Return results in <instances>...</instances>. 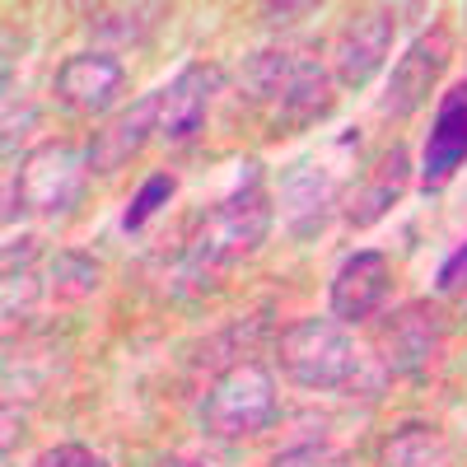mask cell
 <instances>
[{
    "label": "cell",
    "instance_id": "obj_6",
    "mask_svg": "<svg viewBox=\"0 0 467 467\" xmlns=\"http://www.w3.org/2000/svg\"><path fill=\"white\" fill-rule=\"evenodd\" d=\"M388 47H393V10H356L332 37V66L337 80L346 89H360L374 80V70L383 66Z\"/></svg>",
    "mask_w": 467,
    "mask_h": 467
},
{
    "label": "cell",
    "instance_id": "obj_19",
    "mask_svg": "<svg viewBox=\"0 0 467 467\" xmlns=\"http://www.w3.org/2000/svg\"><path fill=\"white\" fill-rule=\"evenodd\" d=\"M173 187H178V182H173L169 173H154V178H145V187L131 197V206H127V220H122V224H127V229H140V224H145L154 211H160V206H169Z\"/></svg>",
    "mask_w": 467,
    "mask_h": 467
},
{
    "label": "cell",
    "instance_id": "obj_2",
    "mask_svg": "<svg viewBox=\"0 0 467 467\" xmlns=\"http://www.w3.org/2000/svg\"><path fill=\"white\" fill-rule=\"evenodd\" d=\"M276 420V379L262 360H234L215 374L202 402V425L215 440H248Z\"/></svg>",
    "mask_w": 467,
    "mask_h": 467
},
{
    "label": "cell",
    "instance_id": "obj_8",
    "mask_svg": "<svg viewBox=\"0 0 467 467\" xmlns=\"http://www.w3.org/2000/svg\"><path fill=\"white\" fill-rule=\"evenodd\" d=\"M388 295H393V262H388L383 253H374V248H365V253H350L337 266L327 304H332V318L350 327V323L374 318Z\"/></svg>",
    "mask_w": 467,
    "mask_h": 467
},
{
    "label": "cell",
    "instance_id": "obj_20",
    "mask_svg": "<svg viewBox=\"0 0 467 467\" xmlns=\"http://www.w3.org/2000/svg\"><path fill=\"white\" fill-rule=\"evenodd\" d=\"M271 467H350V462L332 444H295V449H281L271 458Z\"/></svg>",
    "mask_w": 467,
    "mask_h": 467
},
{
    "label": "cell",
    "instance_id": "obj_23",
    "mask_svg": "<svg viewBox=\"0 0 467 467\" xmlns=\"http://www.w3.org/2000/svg\"><path fill=\"white\" fill-rule=\"evenodd\" d=\"M154 467H206V462H192V458H164V462H154Z\"/></svg>",
    "mask_w": 467,
    "mask_h": 467
},
{
    "label": "cell",
    "instance_id": "obj_17",
    "mask_svg": "<svg viewBox=\"0 0 467 467\" xmlns=\"http://www.w3.org/2000/svg\"><path fill=\"white\" fill-rule=\"evenodd\" d=\"M154 15H160V5H112V10H94L89 28L112 37V43H131L154 24Z\"/></svg>",
    "mask_w": 467,
    "mask_h": 467
},
{
    "label": "cell",
    "instance_id": "obj_13",
    "mask_svg": "<svg viewBox=\"0 0 467 467\" xmlns=\"http://www.w3.org/2000/svg\"><path fill=\"white\" fill-rule=\"evenodd\" d=\"M379 462L383 467H453L458 444L440 431V425H407V431L383 440Z\"/></svg>",
    "mask_w": 467,
    "mask_h": 467
},
{
    "label": "cell",
    "instance_id": "obj_21",
    "mask_svg": "<svg viewBox=\"0 0 467 467\" xmlns=\"http://www.w3.org/2000/svg\"><path fill=\"white\" fill-rule=\"evenodd\" d=\"M33 467H108V462L94 449H85V444H57L47 453H37Z\"/></svg>",
    "mask_w": 467,
    "mask_h": 467
},
{
    "label": "cell",
    "instance_id": "obj_5",
    "mask_svg": "<svg viewBox=\"0 0 467 467\" xmlns=\"http://www.w3.org/2000/svg\"><path fill=\"white\" fill-rule=\"evenodd\" d=\"M453 57V37L449 28H431V33H420L416 43L398 57L393 75H388V94L379 103L383 117H393V122H402V117L420 112L425 99H431V89L440 85V75Z\"/></svg>",
    "mask_w": 467,
    "mask_h": 467
},
{
    "label": "cell",
    "instance_id": "obj_11",
    "mask_svg": "<svg viewBox=\"0 0 467 467\" xmlns=\"http://www.w3.org/2000/svg\"><path fill=\"white\" fill-rule=\"evenodd\" d=\"M467 160V89L449 94L440 117H435V131L425 140V164H420V178L440 187L453 178V169Z\"/></svg>",
    "mask_w": 467,
    "mask_h": 467
},
{
    "label": "cell",
    "instance_id": "obj_10",
    "mask_svg": "<svg viewBox=\"0 0 467 467\" xmlns=\"http://www.w3.org/2000/svg\"><path fill=\"white\" fill-rule=\"evenodd\" d=\"M215 80L220 75L211 66H187L178 70L173 80L154 94V117H160V140L169 145H182L202 131L206 122V108H211V94H215Z\"/></svg>",
    "mask_w": 467,
    "mask_h": 467
},
{
    "label": "cell",
    "instance_id": "obj_22",
    "mask_svg": "<svg viewBox=\"0 0 467 467\" xmlns=\"http://www.w3.org/2000/svg\"><path fill=\"white\" fill-rule=\"evenodd\" d=\"M462 281H467V244L440 266V290H458Z\"/></svg>",
    "mask_w": 467,
    "mask_h": 467
},
{
    "label": "cell",
    "instance_id": "obj_9",
    "mask_svg": "<svg viewBox=\"0 0 467 467\" xmlns=\"http://www.w3.org/2000/svg\"><path fill=\"white\" fill-rule=\"evenodd\" d=\"M52 89H57V99H61L66 108L99 117V112L117 108V99H122V89H127V66L117 61L112 52H75V57L61 61Z\"/></svg>",
    "mask_w": 467,
    "mask_h": 467
},
{
    "label": "cell",
    "instance_id": "obj_15",
    "mask_svg": "<svg viewBox=\"0 0 467 467\" xmlns=\"http://www.w3.org/2000/svg\"><path fill=\"white\" fill-rule=\"evenodd\" d=\"M402 187H407V150L402 145H393L383 154V164L374 169V178L350 197V211H346V220L356 224V229H365V224H374V220H383L388 215V206H393L398 197H402Z\"/></svg>",
    "mask_w": 467,
    "mask_h": 467
},
{
    "label": "cell",
    "instance_id": "obj_12",
    "mask_svg": "<svg viewBox=\"0 0 467 467\" xmlns=\"http://www.w3.org/2000/svg\"><path fill=\"white\" fill-rule=\"evenodd\" d=\"M160 131V117H154V94H145L131 112H122L108 131H99V140L89 145V164L99 173H112V169H122L131 154Z\"/></svg>",
    "mask_w": 467,
    "mask_h": 467
},
{
    "label": "cell",
    "instance_id": "obj_1",
    "mask_svg": "<svg viewBox=\"0 0 467 467\" xmlns=\"http://www.w3.org/2000/svg\"><path fill=\"white\" fill-rule=\"evenodd\" d=\"M244 89L253 103H271L285 127H308L332 103L327 70L299 52H253L244 66Z\"/></svg>",
    "mask_w": 467,
    "mask_h": 467
},
{
    "label": "cell",
    "instance_id": "obj_18",
    "mask_svg": "<svg viewBox=\"0 0 467 467\" xmlns=\"http://www.w3.org/2000/svg\"><path fill=\"white\" fill-rule=\"evenodd\" d=\"M99 281H103V271H99L89 257L61 253L57 266H52V290H57L61 299H85V295L99 290Z\"/></svg>",
    "mask_w": 467,
    "mask_h": 467
},
{
    "label": "cell",
    "instance_id": "obj_16",
    "mask_svg": "<svg viewBox=\"0 0 467 467\" xmlns=\"http://www.w3.org/2000/svg\"><path fill=\"white\" fill-rule=\"evenodd\" d=\"M416 314H420V308H407V314H398L393 323H388V332H383L388 365H398V369H411V365H420V360H431V350H435L431 323H425L420 332H411V327H416Z\"/></svg>",
    "mask_w": 467,
    "mask_h": 467
},
{
    "label": "cell",
    "instance_id": "obj_7",
    "mask_svg": "<svg viewBox=\"0 0 467 467\" xmlns=\"http://www.w3.org/2000/svg\"><path fill=\"white\" fill-rule=\"evenodd\" d=\"M80 173L85 164L70 145H57V140L37 145L28 150V160L19 169V202L37 215H57L80 197Z\"/></svg>",
    "mask_w": 467,
    "mask_h": 467
},
{
    "label": "cell",
    "instance_id": "obj_14",
    "mask_svg": "<svg viewBox=\"0 0 467 467\" xmlns=\"http://www.w3.org/2000/svg\"><path fill=\"white\" fill-rule=\"evenodd\" d=\"M281 206H285V220H290L295 234L323 229L327 206H332V182H327V173L314 169V164H299V169L285 178V187H281Z\"/></svg>",
    "mask_w": 467,
    "mask_h": 467
},
{
    "label": "cell",
    "instance_id": "obj_4",
    "mask_svg": "<svg viewBox=\"0 0 467 467\" xmlns=\"http://www.w3.org/2000/svg\"><path fill=\"white\" fill-rule=\"evenodd\" d=\"M266 229H271V202H266L262 182L248 178L229 202H220V206L202 220L197 239H192V248H187V262H192V271L229 266V262L257 253L262 239H266Z\"/></svg>",
    "mask_w": 467,
    "mask_h": 467
},
{
    "label": "cell",
    "instance_id": "obj_3",
    "mask_svg": "<svg viewBox=\"0 0 467 467\" xmlns=\"http://www.w3.org/2000/svg\"><path fill=\"white\" fill-rule=\"evenodd\" d=\"M276 356L285 379L299 388H350L360 379V350L337 318H299L281 332Z\"/></svg>",
    "mask_w": 467,
    "mask_h": 467
}]
</instances>
